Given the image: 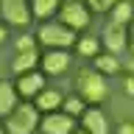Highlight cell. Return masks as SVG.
Here are the masks:
<instances>
[{
    "mask_svg": "<svg viewBox=\"0 0 134 134\" xmlns=\"http://www.w3.org/2000/svg\"><path fill=\"white\" fill-rule=\"evenodd\" d=\"M14 50H17V53H28V50H36V39H34V36H17Z\"/></svg>",
    "mask_w": 134,
    "mask_h": 134,
    "instance_id": "d6986e66",
    "label": "cell"
},
{
    "mask_svg": "<svg viewBox=\"0 0 134 134\" xmlns=\"http://www.w3.org/2000/svg\"><path fill=\"white\" fill-rule=\"evenodd\" d=\"M62 100H64V95L59 90H39L36 95H34V106H36V112H56L59 106H62Z\"/></svg>",
    "mask_w": 134,
    "mask_h": 134,
    "instance_id": "8fae6325",
    "label": "cell"
},
{
    "mask_svg": "<svg viewBox=\"0 0 134 134\" xmlns=\"http://www.w3.org/2000/svg\"><path fill=\"white\" fill-rule=\"evenodd\" d=\"M62 25H67L70 31H81L90 25V8L84 0H67L62 6Z\"/></svg>",
    "mask_w": 134,
    "mask_h": 134,
    "instance_id": "277c9868",
    "label": "cell"
},
{
    "mask_svg": "<svg viewBox=\"0 0 134 134\" xmlns=\"http://www.w3.org/2000/svg\"><path fill=\"white\" fill-rule=\"evenodd\" d=\"M73 134H87V131H73Z\"/></svg>",
    "mask_w": 134,
    "mask_h": 134,
    "instance_id": "cb8c5ba5",
    "label": "cell"
},
{
    "mask_svg": "<svg viewBox=\"0 0 134 134\" xmlns=\"http://www.w3.org/2000/svg\"><path fill=\"white\" fill-rule=\"evenodd\" d=\"M117 0H90V11H109Z\"/></svg>",
    "mask_w": 134,
    "mask_h": 134,
    "instance_id": "ffe728a7",
    "label": "cell"
},
{
    "mask_svg": "<svg viewBox=\"0 0 134 134\" xmlns=\"http://www.w3.org/2000/svg\"><path fill=\"white\" fill-rule=\"evenodd\" d=\"M117 134H134V126H131V120H123V123L117 126Z\"/></svg>",
    "mask_w": 134,
    "mask_h": 134,
    "instance_id": "44dd1931",
    "label": "cell"
},
{
    "mask_svg": "<svg viewBox=\"0 0 134 134\" xmlns=\"http://www.w3.org/2000/svg\"><path fill=\"white\" fill-rule=\"evenodd\" d=\"M95 70L100 75H115L120 70V56H112V53H98L95 56Z\"/></svg>",
    "mask_w": 134,
    "mask_h": 134,
    "instance_id": "5bb4252c",
    "label": "cell"
},
{
    "mask_svg": "<svg viewBox=\"0 0 134 134\" xmlns=\"http://www.w3.org/2000/svg\"><path fill=\"white\" fill-rule=\"evenodd\" d=\"M14 90H17V95H20V98H34L39 90H45V75H42L39 70H31V73L17 75Z\"/></svg>",
    "mask_w": 134,
    "mask_h": 134,
    "instance_id": "ba28073f",
    "label": "cell"
},
{
    "mask_svg": "<svg viewBox=\"0 0 134 134\" xmlns=\"http://www.w3.org/2000/svg\"><path fill=\"white\" fill-rule=\"evenodd\" d=\"M6 39V28H3V25H0V42Z\"/></svg>",
    "mask_w": 134,
    "mask_h": 134,
    "instance_id": "603a6c76",
    "label": "cell"
},
{
    "mask_svg": "<svg viewBox=\"0 0 134 134\" xmlns=\"http://www.w3.org/2000/svg\"><path fill=\"white\" fill-rule=\"evenodd\" d=\"M0 14L11 25H28L31 23V8L28 0H0Z\"/></svg>",
    "mask_w": 134,
    "mask_h": 134,
    "instance_id": "8992f818",
    "label": "cell"
},
{
    "mask_svg": "<svg viewBox=\"0 0 134 134\" xmlns=\"http://www.w3.org/2000/svg\"><path fill=\"white\" fill-rule=\"evenodd\" d=\"M17 98H20V95H17L14 84H11V81H3V78H0V115H3V117H6L8 112L17 106Z\"/></svg>",
    "mask_w": 134,
    "mask_h": 134,
    "instance_id": "4fadbf2b",
    "label": "cell"
},
{
    "mask_svg": "<svg viewBox=\"0 0 134 134\" xmlns=\"http://www.w3.org/2000/svg\"><path fill=\"white\" fill-rule=\"evenodd\" d=\"M0 134H6V129H0Z\"/></svg>",
    "mask_w": 134,
    "mask_h": 134,
    "instance_id": "d4e9b609",
    "label": "cell"
},
{
    "mask_svg": "<svg viewBox=\"0 0 134 134\" xmlns=\"http://www.w3.org/2000/svg\"><path fill=\"white\" fill-rule=\"evenodd\" d=\"M75 50H78V56H98L100 50V42L95 36H81V39H75Z\"/></svg>",
    "mask_w": 134,
    "mask_h": 134,
    "instance_id": "e0dca14e",
    "label": "cell"
},
{
    "mask_svg": "<svg viewBox=\"0 0 134 134\" xmlns=\"http://www.w3.org/2000/svg\"><path fill=\"white\" fill-rule=\"evenodd\" d=\"M78 117H81V126L87 134H109V120L98 106H84Z\"/></svg>",
    "mask_w": 134,
    "mask_h": 134,
    "instance_id": "52a82bcc",
    "label": "cell"
},
{
    "mask_svg": "<svg viewBox=\"0 0 134 134\" xmlns=\"http://www.w3.org/2000/svg\"><path fill=\"white\" fill-rule=\"evenodd\" d=\"M39 126V112L34 103H23V106H14L6 115V134H34V129Z\"/></svg>",
    "mask_w": 134,
    "mask_h": 134,
    "instance_id": "7a4b0ae2",
    "label": "cell"
},
{
    "mask_svg": "<svg viewBox=\"0 0 134 134\" xmlns=\"http://www.w3.org/2000/svg\"><path fill=\"white\" fill-rule=\"evenodd\" d=\"M34 39L39 42V45H48V48H59V50H67L70 45H75V31H70L67 25L62 23H45L39 25V31H36V36Z\"/></svg>",
    "mask_w": 134,
    "mask_h": 134,
    "instance_id": "3957f363",
    "label": "cell"
},
{
    "mask_svg": "<svg viewBox=\"0 0 134 134\" xmlns=\"http://www.w3.org/2000/svg\"><path fill=\"white\" fill-rule=\"evenodd\" d=\"M42 134H73L75 131V117L64 115V112H48L39 120Z\"/></svg>",
    "mask_w": 134,
    "mask_h": 134,
    "instance_id": "5b68a950",
    "label": "cell"
},
{
    "mask_svg": "<svg viewBox=\"0 0 134 134\" xmlns=\"http://www.w3.org/2000/svg\"><path fill=\"white\" fill-rule=\"evenodd\" d=\"M103 45H106V50L112 53V56L126 53V45H129V39H126V28H123V25L109 23L106 31H103Z\"/></svg>",
    "mask_w": 134,
    "mask_h": 134,
    "instance_id": "30bf717a",
    "label": "cell"
},
{
    "mask_svg": "<svg viewBox=\"0 0 134 134\" xmlns=\"http://www.w3.org/2000/svg\"><path fill=\"white\" fill-rule=\"evenodd\" d=\"M123 92H126V95H134V78H131V75L123 78Z\"/></svg>",
    "mask_w": 134,
    "mask_h": 134,
    "instance_id": "7402d4cb",
    "label": "cell"
},
{
    "mask_svg": "<svg viewBox=\"0 0 134 134\" xmlns=\"http://www.w3.org/2000/svg\"><path fill=\"white\" fill-rule=\"evenodd\" d=\"M109 11H112V23L115 25H123V28L129 25V20H131V6H129V0H117Z\"/></svg>",
    "mask_w": 134,
    "mask_h": 134,
    "instance_id": "2e32d148",
    "label": "cell"
},
{
    "mask_svg": "<svg viewBox=\"0 0 134 134\" xmlns=\"http://www.w3.org/2000/svg\"><path fill=\"white\" fill-rule=\"evenodd\" d=\"M62 106H64V115L75 117V115H81V112H84L87 103H84L81 98H64V100H62Z\"/></svg>",
    "mask_w": 134,
    "mask_h": 134,
    "instance_id": "ac0fdd59",
    "label": "cell"
},
{
    "mask_svg": "<svg viewBox=\"0 0 134 134\" xmlns=\"http://www.w3.org/2000/svg\"><path fill=\"white\" fill-rule=\"evenodd\" d=\"M70 64H73L70 53H67V50H59V48H50L48 53L42 56V70H45V75H59V73H64Z\"/></svg>",
    "mask_w": 134,
    "mask_h": 134,
    "instance_id": "9c48e42d",
    "label": "cell"
},
{
    "mask_svg": "<svg viewBox=\"0 0 134 134\" xmlns=\"http://www.w3.org/2000/svg\"><path fill=\"white\" fill-rule=\"evenodd\" d=\"M36 64H39V53H36V50H28V53H17V56H14V62H11V73H14V75L31 73Z\"/></svg>",
    "mask_w": 134,
    "mask_h": 134,
    "instance_id": "7c38bea8",
    "label": "cell"
},
{
    "mask_svg": "<svg viewBox=\"0 0 134 134\" xmlns=\"http://www.w3.org/2000/svg\"><path fill=\"white\" fill-rule=\"evenodd\" d=\"M28 8H31V17L45 20L59 8V0H28Z\"/></svg>",
    "mask_w": 134,
    "mask_h": 134,
    "instance_id": "9a60e30c",
    "label": "cell"
},
{
    "mask_svg": "<svg viewBox=\"0 0 134 134\" xmlns=\"http://www.w3.org/2000/svg\"><path fill=\"white\" fill-rule=\"evenodd\" d=\"M75 90H78V98L84 103H100L106 100L109 90H106V78L95 70V67H84L81 73L75 75Z\"/></svg>",
    "mask_w": 134,
    "mask_h": 134,
    "instance_id": "6da1fadb",
    "label": "cell"
}]
</instances>
